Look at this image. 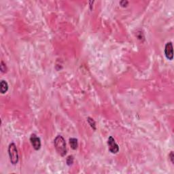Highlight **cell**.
Returning <instances> with one entry per match:
<instances>
[{"label":"cell","instance_id":"cell-10","mask_svg":"<svg viewBox=\"0 0 174 174\" xmlns=\"http://www.w3.org/2000/svg\"><path fill=\"white\" fill-rule=\"evenodd\" d=\"M0 68H1V71L2 72H6V70H7V68H6V66L4 63V62L2 61L1 63V66H0Z\"/></svg>","mask_w":174,"mask_h":174},{"label":"cell","instance_id":"cell-12","mask_svg":"<svg viewBox=\"0 0 174 174\" xmlns=\"http://www.w3.org/2000/svg\"><path fill=\"white\" fill-rule=\"evenodd\" d=\"M169 157H170V159L171 160V163H173V152H171L170 154H169Z\"/></svg>","mask_w":174,"mask_h":174},{"label":"cell","instance_id":"cell-6","mask_svg":"<svg viewBox=\"0 0 174 174\" xmlns=\"http://www.w3.org/2000/svg\"><path fill=\"white\" fill-rule=\"evenodd\" d=\"M0 89H1V92L2 94H4L7 92L8 90V84L5 80H2L1 84H0Z\"/></svg>","mask_w":174,"mask_h":174},{"label":"cell","instance_id":"cell-3","mask_svg":"<svg viewBox=\"0 0 174 174\" xmlns=\"http://www.w3.org/2000/svg\"><path fill=\"white\" fill-rule=\"evenodd\" d=\"M108 145L109 151L112 154L118 153L119 151V147L118 145L115 142L114 139L112 137L110 136L108 138Z\"/></svg>","mask_w":174,"mask_h":174},{"label":"cell","instance_id":"cell-8","mask_svg":"<svg viewBox=\"0 0 174 174\" xmlns=\"http://www.w3.org/2000/svg\"><path fill=\"white\" fill-rule=\"evenodd\" d=\"M87 120H88V122H89V123L90 124V125H91V126L92 127V129L94 130L96 129V127H95V122L94 121V120L92 119V118H87Z\"/></svg>","mask_w":174,"mask_h":174},{"label":"cell","instance_id":"cell-1","mask_svg":"<svg viewBox=\"0 0 174 174\" xmlns=\"http://www.w3.org/2000/svg\"><path fill=\"white\" fill-rule=\"evenodd\" d=\"M54 145L59 154H60L61 156H64L66 154V142H65V139L63 138L61 135H57L55 137L54 140Z\"/></svg>","mask_w":174,"mask_h":174},{"label":"cell","instance_id":"cell-5","mask_svg":"<svg viewBox=\"0 0 174 174\" xmlns=\"http://www.w3.org/2000/svg\"><path fill=\"white\" fill-rule=\"evenodd\" d=\"M165 55L167 59L172 60L173 58V44L171 42H167L165 46Z\"/></svg>","mask_w":174,"mask_h":174},{"label":"cell","instance_id":"cell-9","mask_svg":"<svg viewBox=\"0 0 174 174\" xmlns=\"http://www.w3.org/2000/svg\"><path fill=\"white\" fill-rule=\"evenodd\" d=\"M73 156H69L67 157V165H68L69 166L72 165V164H73Z\"/></svg>","mask_w":174,"mask_h":174},{"label":"cell","instance_id":"cell-4","mask_svg":"<svg viewBox=\"0 0 174 174\" xmlns=\"http://www.w3.org/2000/svg\"><path fill=\"white\" fill-rule=\"evenodd\" d=\"M30 142L33 148L36 150H39L41 148V140L36 134H32L30 137Z\"/></svg>","mask_w":174,"mask_h":174},{"label":"cell","instance_id":"cell-2","mask_svg":"<svg viewBox=\"0 0 174 174\" xmlns=\"http://www.w3.org/2000/svg\"><path fill=\"white\" fill-rule=\"evenodd\" d=\"M8 154L10 160L12 165H16L19 161V154L16 146L14 143H10L8 147Z\"/></svg>","mask_w":174,"mask_h":174},{"label":"cell","instance_id":"cell-11","mask_svg":"<svg viewBox=\"0 0 174 174\" xmlns=\"http://www.w3.org/2000/svg\"><path fill=\"white\" fill-rule=\"evenodd\" d=\"M120 5H121L122 7H126V5H128V2L127 1H121V2H120Z\"/></svg>","mask_w":174,"mask_h":174},{"label":"cell","instance_id":"cell-7","mask_svg":"<svg viewBox=\"0 0 174 174\" xmlns=\"http://www.w3.org/2000/svg\"><path fill=\"white\" fill-rule=\"evenodd\" d=\"M69 144L70 146L73 150H76L78 146V140L76 138H70L69 139Z\"/></svg>","mask_w":174,"mask_h":174}]
</instances>
